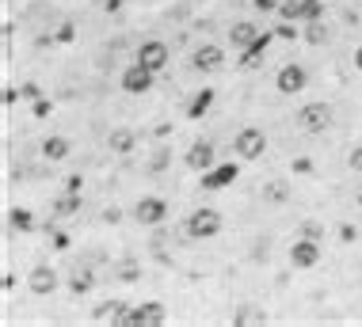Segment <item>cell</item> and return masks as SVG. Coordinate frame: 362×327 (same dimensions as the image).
Segmentation results:
<instances>
[{
  "instance_id": "cell-28",
  "label": "cell",
  "mask_w": 362,
  "mask_h": 327,
  "mask_svg": "<svg viewBox=\"0 0 362 327\" xmlns=\"http://www.w3.org/2000/svg\"><path fill=\"white\" fill-rule=\"evenodd\" d=\"M347 164H351V171H362V145H355V149H351Z\"/></svg>"
},
{
  "instance_id": "cell-8",
  "label": "cell",
  "mask_w": 362,
  "mask_h": 327,
  "mask_svg": "<svg viewBox=\"0 0 362 327\" xmlns=\"http://www.w3.org/2000/svg\"><path fill=\"white\" fill-rule=\"evenodd\" d=\"M134 61H141L145 69L160 72L168 61H172V54H168V46L160 42V38H149V42H141V46H138V57H134Z\"/></svg>"
},
{
  "instance_id": "cell-11",
  "label": "cell",
  "mask_w": 362,
  "mask_h": 327,
  "mask_svg": "<svg viewBox=\"0 0 362 327\" xmlns=\"http://www.w3.org/2000/svg\"><path fill=\"white\" fill-rule=\"evenodd\" d=\"M27 289L38 293V297H50V293L58 289V271H54V266H35L27 278Z\"/></svg>"
},
{
  "instance_id": "cell-22",
  "label": "cell",
  "mask_w": 362,
  "mask_h": 327,
  "mask_svg": "<svg viewBox=\"0 0 362 327\" xmlns=\"http://www.w3.org/2000/svg\"><path fill=\"white\" fill-rule=\"evenodd\" d=\"M12 228H19V232H31V228H35L27 209H12Z\"/></svg>"
},
{
  "instance_id": "cell-16",
  "label": "cell",
  "mask_w": 362,
  "mask_h": 327,
  "mask_svg": "<svg viewBox=\"0 0 362 327\" xmlns=\"http://www.w3.org/2000/svg\"><path fill=\"white\" fill-rule=\"evenodd\" d=\"M233 324H237V327H263V324H267V312L255 308V305H244V308L233 312Z\"/></svg>"
},
{
  "instance_id": "cell-20",
  "label": "cell",
  "mask_w": 362,
  "mask_h": 327,
  "mask_svg": "<svg viewBox=\"0 0 362 327\" xmlns=\"http://www.w3.org/2000/svg\"><path fill=\"white\" fill-rule=\"evenodd\" d=\"M305 42H309V46H324V42H328V27H324L320 19H313L309 31H305Z\"/></svg>"
},
{
  "instance_id": "cell-18",
  "label": "cell",
  "mask_w": 362,
  "mask_h": 327,
  "mask_svg": "<svg viewBox=\"0 0 362 327\" xmlns=\"http://www.w3.org/2000/svg\"><path fill=\"white\" fill-rule=\"evenodd\" d=\"M263 202H267V206H283V202H290V186L283 179H271V183L263 186Z\"/></svg>"
},
{
  "instance_id": "cell-1",
  "label": "cell",
  "mask_w": 362,
  "mask_h": 327,
  "mask_svg": "<svg viewBox=\"0 0 362 327\" xmlns=\"http://www.w3.org/2000/svg\"><path fill=\"white\" fill-rule=\"evenodd\" d=\"M263 149H267V134L260 126H240L237 137H233V152L240 160H260Z\"/></svg>"
},
{
  "instance_id": "cell-31",
  "label": "cell",
  "mask_w": 362,
  "mask_h": 327,
  "mask_svg": "<svg viewBox=\"0 0 362 327\" xmlns=\"http://www.w3.org/2000/svg\"><path fill=\"white\" fill-rule=\"evenodd\" d=\"M252 259H267V240H260V244H255V251H252Z\"/></svg>"
},
{
  "instance_id": "cell-30",
  "label": "cell",
  "mask_w": 362,
  "mask_h": 327,
  "mask_svg": "<svg viewBox=\"0 0 362 327\" xmlns=\"http://www.w3.org/2000/svg\"><path fill=\"white\" fill-rule=\"evenodd\" d=\"M255 8H260V12H275L278 0H255Z\"/></svg>"
},
{
  "instance_id": "cell-4",
  "label": "cell",
  "mask_w": 362,
  "mask_h": 327,
  "mask_svg": "<svg viewBox=\"0 0 362 327\" xmlns=\"http://www.w3.org/2000/svg\"><path fill=\"white\" fill-rule=\"evenodd\" d=\"M297 126L305 129V134H324L328 126H332V107L328 103H305L301 111H297Z\"/></svg>"
},
{
  "instance_id": "cell-7",
  "label": "cell",
  "mask_w": 362,
  "mask_h": 327,
  "mask_svg": "<svg viewBox=\"0 0 362 327\" xmlns=\"http://www.w3.org/2000/svg\"><path fill=\"white\" fill-rule=\"evenodd\" d=\"M164 320H168V312H164L160 301H145V305L130 308V312L123 316V324H138V327H157V324H164Z\"/></svg>"
},
{
  "instance_id": "cell-9",
  "label": "cell",
  "mask_w": 362,
  "mask_h": 327,
  "mask_svg": "<svg viewBox=\"0 0 362 327\" xmlns=\"http://www.w3.org/2000/svg\"><path fill=\"white\" fill-rule=\"evenodd\" d=\"M134 217H138V225H145V228H157L160 221L168 217V202L164 198H141L138 206H134Z\"/></svg>"
},
{
  "instance_id": "cell-5",
  "label": "cell",
  "mask_w": 362,
  "mask_h": 327,
  "mask_svg": "<svg viewBox=\"0 0 362 327\" xmlns=\"http://www.w3.org/2000/svg\"><path fill=\"white\" fill-rule=\"evenodd\" d=\"M305 84H309V72H305V65H283L275 77V88L283 95H301Z\"/></svg>"
},
{
  "instance_id": "cell-33",
  "label": "cell",
  "mask_w": 362,
  "mask_h": 327,
  "mask_svg": "<svg viewBox=\"0 0 362 327\" xmlns=\"http://www.w3.org/2000/svg\"><path fill=\"white\" fill-rule=\"evenodd\" d=\"M355 69L362 72V46H359V50H355Z\"/></svg>"
},
{
  "instance_id": "cell-19",
  "label": "cell",
  "mask_w": 362,
  "mask_h": 327,
  "mask_svg": "<svg viewBox=\"0 0 362 327\" xmlns=\"http://www.w3.org/2000/svg\"><path fill=\"white\" fill-rule=\"evenodd\" d=\"M210 103H214V92H210V88H203V92H198L195 99H191V107H187V118H203V114L210 111Z\"/></svg>"
},
{
  "instance_id": "cell-15",
  "label": "cell",
  "mask_w": 362,
  "mask_h": 327,
  "mask_svg": "<svg viewBox=\"0 0 362 327\" xmlns=\"http://www.w3.org/2000/svg\"><path fill=\"white\" fill-rule=\"evenodd\" d=\"M123 316H126V305H123V301H103V305L100 308H95V312H92V320L95 324H123Z\"/></svg>"
},
{
  "instance_id": "cell-24",
  "label": "cell",
  "mask_w": 362,
  "mask_h": 327,
  "mask_svg": "<svg viewBox=\"0 0 362 327\" xmlns=\"http://www.w3.org/2000/svg\"><path fill=\"white\" fill-rule=\"evenodd\" d=\"M168 164H172V152H168V149H157V152H152V160H149V171H164Z\"/></svg>"
},
{
  "instance_id": "cell-2",
  "label": "cell",
  "mask_w": 362,
  "mask_h": 327,
  "mask_svg": "<svg viewBox=\"0 0 362 327\" xmlns=\"http://www.w3.org/2000/svg\"><path fill=\"white\" fill-rule=\"evenodd\" d=\"M320 259H324V244H320L317 236H301V240H294V248H290L294 271H313Z\"/></svg>"
},
{
  "instance_id": "cell-29",
  "label": "cell",
  "mask_w": 362,
  "mask_h": 327,
  "mask_svg": "<svg viewBox=\"0 0 362 327\" xmlns=\"http://www.w3.org/2000/svg\"><path fill=\"white\" fill-rule=\"evenodd\" d=\"M301 236H317V240H320V225H317V221H305V225H301Z\"/></svg>"
},
{
  "instance_id": "cell-34",
  "label": "cell",
  "mask_w": 362,
  "mask_h": 327,
  "mask_svg": "<svg viewBox=\"0 0 362 327\" xmlns=\"http://www.w3.org/2000/svg\"><path fill=\"white\" fill-rule=\"evenodd\" d=\"M355 202H359V209H362V186H359V194H355Z\"/></svg>"
},
{
  "instance_id": "cell-27",
  "label": "cell",
  "mask_w": 362,
  "mask_h": 327,
  "mask_svg": "<svg viewBox=\"0 0 362 327\" xmlns=\"http://www.w3.org/2000/svg\"><path fill=\"white\" fill-rule=\"evenodd\" d=\"M103 221H107V225H118V221H123V209H118V206H107V209H103Z\"/></svg>"
},
{
  "instance_id": "cell-21",
  "label": "cell",
  "mask_w": 362,
  "mask_h": 327,
  "mask_svg": "<svg viewBox=\"0 0 362 327\" xmlns=\"http://www.w3.org/2000/svg\"><path fill=\"white\" fill-rule=\"evenodd\" d=\"M320 12H324V8H320V0H301V4H297V19H320Z\"/></svg>"
},
{
  "instance_id": "cell-25",
  "label": "cell",
  "mask_w": 362,
  "mask_h": 327,
  "mask_svg": "<svg viewBox=\"0 0 362 327\" xmlns=\"http://www.w3.org/2000/svg\"><path fill=\"white\" fill-rule=\"evenodd\" d=\"M88 285H92V274H88V271H77V274H72V282H69V289H72V293H84Z\"/></svg>"
},
{
  "instance_id": "cell-12",
  "label": "cell",
  "mask_w": 362,
  "mask_h": 327,
  "mask_svg": "<svg viewBox=\"0 0 362 327\" xmlns=\"http://www.w3.org/2000/svg\"><path fill=\"white\" fill-rule=\"evenodd\" d=\"M191 61H195L198 72H217L225 65V50H221V46H214V42H206V46H198V50H195Z\"/></svg>"
},
{
  "instance_id": "cell-23",
  "label": "cell",
  "mask_w": 362,
  "mask_h": 327,
  "mask_svg": "<svg viewBox=\"0 0 362 327\" xmlns=\"http://www.w3.org/2000/svg\"><path fill=\"white\" fill-rule=\"evenodd\" d=\"M77 209H80V198H77V194H69V198H61L58 206H54V214L65 217V214H77Z\"/></svg>"
},
{
  "instance_id": "cell-32",
  "label": "cell",
  "mask_w": 362,
  "mask_h": 327,
  "mask_svg": "<svg viewBox=\"0 0 362 327\" xmlns=\"http://www.w3.org/2000/svg\"><path fill=\"white\" fill-rule=\"evenodd\" d=\"M103 8H107V12H118V8H123V0H107Z\"/></svg>"
},
{
  "instance_id": "cell-26",
  "label": "cell",
  "mask_w": 362,
  "mask_h": 327,
  "mask_svg": "<svg viewBox=\"0 0 362 327\" xmlns=\"http://www.w3.org/2000/svg\"><path fill=\"white\" fill-rule=\"evenodd\" d=\"M138 278V263H123L118 266V282H134Z\"/></svg>"
},
{
  "instance_id": "cell-13",
  "label": "cell",
  "mask_w": 362,
  "mask_h": 327,
  "mask_svg": "<svg viewBox=\"0 0 362 327\" xmlns=\"http://www.w3.org/2000/svg\"><path fill=\"white\" fill-rule=\"evenodd\" d=\"M134 145H138V134H134V129H126V126L111 129V137H107V149L115 152V157H130V152H134Z\"/></svg>"
},
{
  "instance_id": "cell-10",
  "label": "cell",
  "mask_w": 362,
  "mask_h": 327,
  "mask_svg": "<svg viewBox=\"0 0 362 327\" xmlns=\"http://www.w3.org/2000/svg\"><path fill=\"white\" fill-rule=\"evenodd\" d=\"M183 164H187L191 171H198V175H203V171H210L214 168V145L210 141H195L187 149V157H183Z\"/></svg>"
},
{
  "instance_id": "cell-3",
  "label": "cell",
  "mask_w": 362,
  "mask_h": 327,
  "mask_svg": "<svg viewBox=\"0 0 362 327\" xmlns=\"http://www.w3.org/2000/svg\"><path fill=\"white\" fill-rule=\"evenodd\" d=\"M183 232H187L191 240H210V236L221 232V214H217V209H195V214L187 217V225H183Z\"/></svg>"
},
{
  "instance_id": "cell-6",
  "label": "cell",
  "mask_w": 362,
  "mask_h": 327,
  "mask_svg": "<svg viewBox=\"0 0 362 327\" xmlns=\"http://www.w3.org/2000/svg\"><path fill=\"white\" fill-rule=\"evenodd\" d=\"M152 77H157V72L145 69L141 61L126 65V72H123V92H126V95H145V92L152 88Z\"/></svg>"
},
{
  "instance_id": "cell-14",
  "label": "cell",
  "mask_w": 362,
  "mask_h": 327,
  "mask_svg": "<svg viewBox=\"0 0 362 327\" xmlns=\"http://www.w3.org/2000/svg\"><path fill=\"white\" fill-rule=\"evenodd\" d=\"M237 179V164H221V168H210L203 171V191H221L225 183Z\"/></svg>"
},
{
  "instance_id": "cell-17",
  "label": "cell",
  "mask_w": 362,
  "mask_h": 327,
  "mask_svg": "<svg viewBox=\"0 0 362 327\" xmlns=\"http://www.w3.org/2000/svg\"><path fill=\"white\" fill-rule=\"evenodd\" d=\"M42 157L50 160V164L65 160V157H69V141H65V137H58V134L46 137V141H42Z\"/></svg>"
}]
</instances>
